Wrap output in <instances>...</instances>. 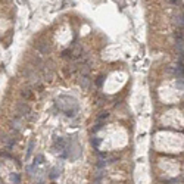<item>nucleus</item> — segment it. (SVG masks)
I'll return each instance as SVG.
<instances>
[{"mask_svg":"<svg viewBox=\"0 0 184 184\" xmlns=\"http://www.w3.org/2000/svg\"><path fill=\"white\" fill-rule=\"evenodd\" d=\"M169 2H171V3H174V5H178V3H180V0H169Z\"/></svg>","mask_w":184,"mask_h":184,"instance_id":"nucleus-1","label":"nucleus"}]
</instances>
